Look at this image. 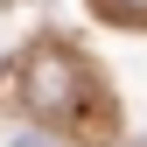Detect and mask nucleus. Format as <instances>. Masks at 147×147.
Returning a JSON list of instances; mask_svg holds the SVG:
<instances>
[{
  "label": "nucleus",
  "mask_w": 147,
  "mask_h": 147,
  "mask_svg": "<svg viewBox=\"0 0 147 147\" xmlns=\"http://www.w3.org/2000/svg\"><path fill=\"white\" fill-rule=\"evenodd\" d=\"M28 98L42 105V112H77V98H84L77 63H70L63 49H35V63H28Z\"/></svg>",
  "instance_id": "f257e3e1"
},
{
  "label": "nucleus",
  "mask_w": 147,
  "mask_h": 147,
  "mask_svg": "<svg viewBox=\"0 0 147 147\" xmlns=\"http://www.w3.org/2000/svg\"><path fill=\"white\" fill-rule=\"evenodd\" d=\"M119 7H147V0H119Z\"/></svg>",
  "instance_id": "f03ea898"
}]
</instances>
